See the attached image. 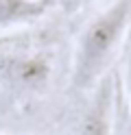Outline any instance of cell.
<instances>
[{
  "mask_svg": "<svg viewBox=\"0 0 131 135\" xmlns=\"http://www.w3.org/2000/svg\"><path fill=\"white\" fill-rule=\"evenodd\" d=\"M48 7L39 0H0V33L39 22L48 13Z\"/></svg>",
  "mask_w": 131,
  "mask_h": 135,
  "instance_id": "277c9868",
  "label": "cell"
},
{
  "mask_svg": "<svg viewBox=\"0 0 131 135\" xmlns=\"http://www.w3.org/2000/svg\"><path fill=\"white\" fill-rule=\"evenodd\" d=\"M39 2H46V4H52V2H55V0H39Z\"/></svg>",
  "mask_w": 131,
  "mask_h": 135,
  "instance_id": "ba28073f",
  "label": "cell"
},
{
  "mask_svg": "<svg viewBox=\"0 0 131 135\" xmlns=\"http://www.w3.org/2000/svg\"><path fill=\"white\" fill-rule=\"evenodd\" d=\"M131 26V0H111L79 33L70 61V89L90 91L105 74Z\"/></svg>",
  "mask_w": 131,
  "mask_h": 135,
  "instance_id": "6da1fadb",
  "label": "cell"
},
{
  "mask_svg": "<svg viewBox=\"0 0 131 135\" xmlns=\"http://www.w3.org/2000/svg\"><path fill=\"white\" fill-rule=\"evenodd\" d=\"M90 91V100L85 103V109L79 115L74 135H111L116 74L107 72Z\"/></svg>",
  "mask_w": 131,
  "mask_h": 135,
  "instance_id": "3957f363",
  "label": "cell"
},
{
  "mask_svg": "<svg viewBox=\"0 0 131 135\" xmlns=\"http://www.w3.org/2000/svg\"><path fill=\"white\" fill-rule=\"evenodd\" d=\"M120 76V85H122V94H125V100L129 105V111H131V44L127 48V57H125V70Z\"/></svg>",
  "mask_w": 131,
  "mask_h": 135,
  "instance_id": "8992f818",
  "label": "cell"
},
{
  "mask_svg": "<svg viewBox=\"0 0 131 135\" xmlns=\"http://www.w3.org/2000/svg\"><path fill=\"white\" fill-rule=\"evenodd\" d=\"M55 2L59 4V9L66 15H74L79 11H83L85 7H90L92 2H96V0H55Z\"/></svg>",
  "mask_w": 131,
  "mask_h": 135,
  "instance_id": "52a82bcc",
  "label": "cell"
},
{
  "mask_svg": "<svg viewBox=\"0 0 131 135\" xmlns=\"http://www.w3.org/2000/svg\"><path fill=\"white\" fill-rule=\"evenodd\" d=\"M111 135H131V111L122 94L120 76L116 74V96H114V120H111Z\"/></svg>",
  "mask_w": 131,
  "mask_h": 135,
  "instance_id": "5b68a950",
  "label": "cell"
},
{
  "mask_svg": "<svg viewBox=\"0 0 131 135\" xmlns=\"http://www.w3.org/2000/svg\"><path fill=\"white\" fill-rule=\"evenodd\" d=\"M4 85L22 98H39L48 91L55 76V55L46 48H29L0 59Z\"/></svg>",
  "mask_w": 131,
  "mask_h": 135,
  "instance_id": "7a4b0ae2",
  "label": "cell"
}]
</instances>
